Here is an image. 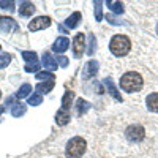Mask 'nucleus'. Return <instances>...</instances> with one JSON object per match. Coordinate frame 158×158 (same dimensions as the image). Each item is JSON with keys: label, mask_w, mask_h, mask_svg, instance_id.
<instances>
[{"label": "nucleus", "mask_w": 158, "mask_h": 158, "mask_svg": "<svg viewBox=\"0 0 158 158\" xmlns=\"http://www.w3.org/2000/svg\"><path fill=\"white\" fill-rule=\"evenodd\" d=\"M144 85V77L138 71H127L120 77V87L127 94H136Z\"/></svg>", "instance_id": "obj_1"}, {"label": "nucleus", "mask_w": 158, "mask_h": 158, "mask_svg": "<svg viewBox=\"0 0 158 158\" xmlns=\"http://www.w3.org/2000/svg\"><path fill=\"white\" fill-rule=\"evenodd\" d=\"M109 51L115 57H125L131 51V40L127 35H122V33L114 35L109 41Z\"/></svg>", "instance_id": "obj_2"}, {"label": "nucleus", "mask_w": 158, "mask_h": 158, "mask_svg": "<svg viewBox=\"0 0 158 158\" xmlns=\"http://www.w3.org/2000/svg\"><path fill=\"white\" fill-rule=\"evenodd\" d=\"M87 149V142L82 136H74L67 142V147H65V155L67 158H81L85 153Z\"/></svg>", "instance_id": "obj_3"}, {"label": "nucleus", "mask_w": 158, "mask_h": 158, "mask_svg": "<svg viewBox=\"0 0 158 158\" xmlns=\"http://www.w3.org/2000/svg\"><path fill=\"white\" fill-rule=\"evenodd\" d=\"M85 51V35L84 33H77L73 38V54L76 59H79Z\"/></svg>", "instance_id": "obj_4"}, {"label": "nucleus", "mask_w": 158, "mask_h": 158, "mask_svg": "<svg viewBox=\"0 0 158 158\" xmlns=\"http://www.w3.org/2000/svg\"><path fill=\"white\" fill-rule=\"evenodd\" d=\"M11 30H19V24L10 16H0V33H10Z\"/></svg>", "instance_id": "obj_5"}, {"label": "nucleus", "mask_w": 158, "mask_h": 158, "mask_svg": "<svg viewBox=\"0 0 158 158\" xmlns=\"http://www.w3.org/2000/svg\"><path fill=\"white\" fill-rule=\"evenodd\" d=\"M49 25H51V19L48 16H38L29 22V29H30V32H38V30L48 29Z\"/></svg>", "instance_id": "obj_6"}, {"label": "nucleus", "mask_w": 158, "mask_h": 158, "mask_svg": "<svg viewBox=\"0 0 158 158\" xmlns=\"http://www.w3.org/2000/svg\"><path fill=\"white\" fill-rule=\"evenodd\" d=\"M97 73H98V62H97V60H89V62L84 65L81 76H82L84 81H89V79L94 77Z\"/></svg>", "instance_id": "obj_7"}, {"label": "nucleus", "mask_w": 158, "mask_h": 158, "mask_svg": "<svg viewBox=\"0 0 158 158\" xmlns=\"http://www.w3.org/2000/svg\"><path fill=\"white\" fill-rule=\"evenodd\" d=\"M68 48H70V40L67 36H59L54 41V44H52V51L57 52V54H62V52H65Z\"/></svg>", "instance_id": "obj_8"}, {"label": "nucleus", "mask_w": 158, "mask_h": 158, "mask_svg": "<svg viewBox=\"0 0 158 158\" xmlns=\"http://www.w3.org/2000/svg\"><path fill=\"white\" fill-rule=\"evenodd\" d=\"M103 84H104V87L108 89V94H109V95H112V97H114L117 101H122L120 92L117 90V87H115V84L112 82V79H111V77H106V79L103 81Z\"/></svg>", "instance_id": "obj_9"}, {"label": "nucleus", "mask_w": 158, "mask_h": 158, "mask_svg": "<svg viewBox=\"0 0 158 158\" xmlns=\"http://www.w3.org/2000/svg\"><path fill=\"white\" fill-rule=\"evenodd\" d=\"M41 63H43L44 70H51V71L57 70V60L52 57L49 52H44V54H43V57H41Z\"/></svg>", "instance_id": "obj_10"}, {"label": "nucleus", "mask_w": 158, "mask_h": 158, "mask_svg": "<svg viewBox=\"0 0 158 158\" xmlns=\"http://www.w3.org/2000/svg\"><path fill=\"white\" fill-rule=\"evenodd\" d=\"M19 16H22V18H30L33 13H35V5L32 3V2H22L21 5H19Z\"/></svg>", "instance_id": "obj_11"}, {"label": "nucleus", "mask_w": 158, "mask_h": 158, "mask_svg": "<svg viewBox=\"0 0 158 158\" xmlns=\"http://www.w3.org/2000/svg\"><path fill=\"white\" fill-rule=\"evenodd\" d=\"M81 19H82V15L79 11H74L65 19V25H67L68 29H76L79 25V22H81Z\"/></svg>", "instance_id": "obj_12"}, {"label": "nucleus", "mask_w": 158, "mask_h": 158, "mask_svg": "<svg viewBox=\"0 0 158 158\" xmlns=\"http://www.w3.org/2000/svg\"><path fill=\"white\" fill-rule=\"evenodd\" d=\"M146 106L150 112H156L158 114V92H153V94L147 95L146 98Z\"/></svg>", "instance_id": "obj_13"}, {"label": "nucleus", "mask_w": 158, "mask_h": 158, "mask_svg": "<svg viewBox=\"0 0 158 158\" xmlns=\"http://www.w3.org/2000/svg\"><path fill=\"white\" fill-rule=\"evenodd\" d=\"M70 122V112L68 111H63L62 108L56 112V123L63 127V125H67Z\"/></svg>", "instance_id": "obj_14"}, {"label": "nucleus", "mask_w": 158, "mask_h": 158, "mask_svg": "<svg viewBox=\"0 0 158 158\" xmlns=\"http://www.w3.org/2000/svg\"><path fill=\"white\" fill-rule=\"evenodd\" d=\"M73 100H74V94H73L71 90H67V92H65V95H63V98H62V109L63 111H68L71 108Z\"/></svg>", "instance_id": "obj_15"}, {"label": "nucleus", "mask_w": 158, "mask_h": 158, "mask_svg": "<svg viewBox=\"0 0 158 158\" xmlns=\"http://www.w3.org/2000/svg\"><path fill=\"white\" fill-rule=\"evenodd\" d=\"M54 89V81H46V82H38L36 84V94H48Z\"/></svg>", "instance_id": "obj_16"}, {"label": "nucleus", "mask_w": 158, "mask_h": 158, "mask_svg": "<svg viewBox=\"0 0 158 158\" xmlns=\"http://www.w3.org/2000/svg\"><path fill=\"white\" fill-rule=\"evenodd\" d=\"M92 106V104L89 103V101H85V100H82V98H79L77 101H76V109H77V115H82V114H85L87 111H89V108Z\"/></svg>", "instance_id": "obj_17"}, {"label": "nucleus", "mask_w": 158, "mask_h": 158, "mask_svg": "<svg viewBox=\"0 0 158 158\" xmlns=\"http://www.w3.org/2000/svg\"><path fill=\"white\" fill-rule=\"evenodd\" d=\"M106 5H108V8L112 13H115V15H122V13H123V5L120 2H112V0H108Z\"/></svg>", "instance_id": "obj_18"}, {"label": "nucleus", "mask_w": 158, "mask_h": 158, "mask_svg": "<svg viewBox=\"0 0 158 158\" xmlns=\"http://www.w3.org/2000/svg\"><path fill=\"white\" fill-rule=\"evenodd\" d=\"M32 94V85L30 84H24V85H21V89L18 90V94L15 95L16 98H25L27 95H30Z\"/></svg>", "instance_id": "obj_19"}, {"label": "nucleus", "mask_w": 158, "mask_h": 158, "mask_svg": "<svg viewBox=\"0 0 158 158\" xmlns=\"http://www.w3.org/2000/svg\"><path fill=\"white\" fill-rule=\"evenodd\" d=\"M25 111H27L25 104L19 103V104H15V106H13L11 114H13V117H21V115H24V114H25Z\"/></svg>", "instance_id": "obj_20"}, {"label": "nucleus", "mask_w": 158, "mask_h": 158, "mask_svg": "<svg viewBox=\"0 0 158 158\" xmlns=\"http://www.w3.org/2000/svg\"><path fill=\"white\" fill-rule=\"evenodd\" d=\"M95 49H97V38H95L94 33H89V49H87V54L94 56Z\"/></svg>", "instance_id": "obj_21"}, {"label": "nucleus", "mask_w": 158, "mask_h": 158, "mask_svg": "<svg viewBox=\"0 0 158 158\" xmlns=\"http://www.w3.org/2000/svg\"><path fill=\"white\" fill-rule=\"evenodd\" d=\"M27 103L30 104V106H38V104H41L43 103V95H40V94H33L27 98Z\"/></svg>", "instance_id": "obj_22"}, {"label": "nucleus", "mask_w": 158, "mask_h": 158, "mask_svg": "<svg viewBox=\"0 0 158 158\" xmlns=\"http://www.w3.org/2000/svg\"><path fill=\"white\" fill-rule=\"evenodd\" d=\"M22 59L27 62V63H30V62H36V52L35 51H22Z\"/></svg>", "instance_id": "obj_23"}, {"label": "nucleus", "mask_w": 158, "mask_h": 158, "mask_svg": "<svg viewBox=\"0 0 158 158\" xmlns=\"http://www.w3.org/2000/svg\"><path fill=\"white\" fill-rule=\"evenodd\" d=\"M103 2H100V0H97L95 2V19L100 22V21H103Z\"/></svg>", "instance_id": "obj_24"}, {"label": "nucleus", "mask_w": 158, "mask_h": 158, "mask_svg": "<svg viewBox=\"0 0 158 158\" xmlns=\"http://www.w3.org/2000/svg\"><path fill=\"white\" fill-rule=\"evenodd\" d=\"M36 79H44V81H54V74L51 71H41L36 73Z\"/></svg>", "instance_id": "obj_25"}, {"label": "nucleus", "mask_w": 158, "mask_h": 158, "mask_svg": "<svg viewBox=\"0 0 158 158\" xmlns=\"http://www.w3.org/2000/svg\"><path fill=\"white\" fill-rule=\"evenodd\" d=\"M10 62H11V56L10 54H6V52L5 54H0V70L5 68Z\"/></svg>", "instance_id": "obj_26"}, {"label": "nucleus", "mask_w": 158, "mask_h": 158, "mask_svg": "<svg viewBox=\"0 0 158 158\" xmlns=\"http://www.w3.org/2000/svg\"><path fill=\"white\" fill-rule=\"evenodd\" d=\"M106 21H108L109 24H112V25H123V24H125L122 19H118V18L114 16V15H108V16H106Z\"/></svg>", "instance_id": "obj_27"}, {"label": "nucleus", "mask_w": 158, "mask_h": 158, "mask_svg": "<svg viewBox=\"0 0 158 158\" xmlns=\"http://www.w3.org/2000/svg\"><path fill=\"white\" fill-rule=\"evenodd\" d=\"M36 70H40V63H38V60H36V62H30V63L25 65V71H27V73H35Z\"/></svg>", "instance_id": "obj_28"}, {"label": "nucleus", "mask_w": 158, "mask_h": 158, "mask_svg": "<svg viewBox=\"0 0 158 158\" xmlns=\"http://www.w3.org/2000/svg\"><path fill=\"white\" fill-rule=\"evenodd\" d=\"M0 8L13 11V10H15V2H0Z\"/></svg>", "instance_id": "obj_29"}, {"label": "nucleus", "mask_w": 158, "mask_h": 158, "mask_svg": "<svg viewBox=\"0 0 158 158\" xmlns=\"http://www.w3.org/2000/svg\"><path fill=\"white\" fill-rule=\"evenodd\" d=\"M56 60H57V63L60 65V67H63V68H65V67H68V59L65 57V56H59Z\"/></svg>", "instance_id": "obj_30"}, {"label": "nucleus", "mask_w": 158, "mask_h": 158, "mask_svg": "<svg viewBox=\"0 0 158 158\" xmlns=\"http://www.w3.org/2000/svg\"><path fill=\"white\" fill-rule=\"evenodd\" d=\"M59 30H60V32H63V33H68L67 30H65V27H63V25H59Z\"/></svg>", "instance_id": "obj_31"}, {"label": "nucleus", "mask_w": 158, "mask_h": 158, "mask_svg": "<svg viewBox=\"0 0 158 158\" xmlns=\"http://www.w3.org/2000/svg\"><path fill=\"white\" fill-rule=\"evenodd\" d=\"M3 111H5V106H0V115L3 114Z\"/></svg>", "instance_id": "obj_32"}, {"label": "nucleus", "mask_w": 158, "mask_h": 158, "mask_svg": "<svg viewBox=\"0 0 158 158\" xmlns=\"http://www.w3.org/2000/svg\"><path fill=\"white\" fill-rule=\"evenodd\" d=\"M156 35H158V24H156Z\"/></svg>", "instance_id": "obj_33"}, {"label": "nucleus", "mask_w": 158, "mask_h": 158, "mask_svg": "<svg viewBox=\"0 0 158 158\" xmlns=\"http://www.w3.org/2000/svg\"><path fill=\"white\" fill-rule=\"evenodd\" d=\"M0 98H2V92H0Z\"/></svg>", "instance_id": "obj_34"}]
</instances>
